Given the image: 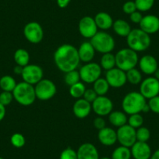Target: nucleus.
I'll return each mask as SVG.
<instances>
[{
  "label": "nucleus",
  "instance_id": "8fccbe9b",
  "mask_svg": "<svg viewBox=\"0 0 159 159\" xmlns=\"http://www.w3.org/2000/svg\"><path fill=\"white\" fill-rule=\"evenodd\" d=\"M151 111V110H150L149 105H148V104L147 103L146 105H145V106H144V108H143V111H142V112L147 113V112H148V111Z\"/></svg>",
  "mask_w": 159,
  "mask_h": 159
},
{
  "label": "nucleus",
  "instance_id": "864d4df0",
  "mask_svg": "<svg viewBox=\"0 0 159 159\" xmlns=\"http://www.w3.org/2000/svg\"><path fill=\"white\" fill-rule=\"evenodd\" d=\"M0 159H4L3 157H0Z\"/></svg>",
  "mask_w": 159,
  "mask_h": 159
},
{
  "label": "nucleus",
  "instance_id": "7ed1b4c3",
  "mask_svg": "<svg viewBox=\"0 0 159 159\" xmlns=\"http://www.w3.org/2000/svg\"><path fill=\"white\" fill-rule=\"evenodd\" d=\"M146 104V98L140 92L131 91L123 98L122 108L126 114H137L142 112Z\"/></svg>",
  "mask_w": 159,
  "mask_h": 159
},
{
  "label": "nucleus",
  "instance_id": "79ce46f5",
  "mask_svg": "<svg viewBox=\"0 0 159 159\" xmlns=\"http://www.w3.org/2000/svg\"><path fill=\"white\" fill-rule=\"evenodd\" d=\"M98 97V94H96L95 91H94V89H86L84 94L83 98L85 99L86 101H88L90 103H92Z\"/></svg>",
  "mask_w": 159,
  "mask_h": 159
},
{
  "label": "nucleus",
  "instance_id": "603ef678",
  "mask_svg": "<svg viewBox=\"0 0 159 159\" xmlns=\"http://www.w3.org/2000/svg\"><path fill=\"white\" fill-rule=\"evenodd\" d=\"M99 159H111V157H101Z\"/></svg>",
  "mask_w": 159,
  "mask_h": 159
},
{
  "label": "nucleus",
  "instance_id": "9b49d317",
  "mask_svg": "<svg viewBox=\"0 0 159 159\" xmlns=\"http://www.w3.org/2000/svg\"><path fill=\"white\" fill-rule=\"evenodd\" d=\"M43 70L35 64H28L23 69L22 76L24 81L31 85H35L43 79Z\"/></svg>",
  "mask_w": 159,
  "mask_h": 159
},
{
  "label": "nucleus",
  "instance_id": "f03ea898",
  "mask_svg": "<svg viewBox=\"0 0 159 159\" xmlns=\"http://www.w3.org/2000/svg\"><path fill=\"white\" fill-rule=\"evenodd\" d=\"M128 47L137 52H144L150 47L151 43V37L140 28L132 29L126 37Z\"/></svg>",
  "mask_w": 159,
  "mask_h": 159
},
{
  "label": "nucleus",
  "instance_id": "0eeeda50",
  "mask_svg": "<svg viewBox=\"0 0 159 159\" xmlns=\"http://www.w3.org/2000/svg\"><path fill=\"white\" fill-rule=\"evenodd\" d=\"M34 91L36 98L41 101H48L56 95L57 88L51 80L42 79L35 84Z\"/></svg>",
  "mask_w": 159,
  "mask_h": 159
},
{
  "label": "nucleus",
  "instance_id": "a878e982",
  "mask_svg": "<svg viewBox=\"0 0 159 159\" xmlns=\"http://www.w3.org/2000/svg\"><path fill=\"white\" fill-rule=\"evenodd\" d=\"M13 59H14L16 65L24 67L29 64L30 55L27 50L24 49V48H19L15 52Z\"/></svg>",
  "mask_w": 159,
  "mask_h": 159
},
{
  "label": "nucleus",
  "instance_id": "9d476101",
  "mask_svg": "<svg viewBox=\"0 0 159 159\" xmlns=\"http://www.w3.org/2000/svg\"><path fill=\"white\" fill-rule=\"evenodd\" d=\"M116 134H117V141L122 146L130 148L137 141L136 129L128 124L118 128Z\"/></svg>",
  "mask_w": 159,
  "mask_h": 159
},
{
  "label": "nucleus",
  "instance_id": "423d86ee",
  "mask_svg": "<svg viewBox=\"0 0 159 159\" xmlns=\"http://www.w3.org/2000/svg\"><path fill=\"white\" fill-rule=\"evenodd\" d=\"M91 43L96 52L105 54L111 52L116 46V42L111 34L105 31H98L91 38Z\"/></svg>",
  "mask_w": 159,
  "mask_h": 159
},
{
  "label": "nucleus",
  "instance_id": "de8ad7c7",
  "mask_svg": "<svg viewBox=\"0 0 159 159\" xmlns=\"http://www.w3.org/2000/svg\"><path fill=\"white\" fill-rule=\"evenodd\" d=\"M23 69H24V67L23 66L16 65V66L14 67V69H13V72H14L15 74L20 75L21 76V74H22V72H23Z\"/></svg>",
  "mask_w": 159,
  "mask_h": 159
},
{
  "label": "nucleus",
  "instance_id": "2f4dec72",
  "mask_svg": "<svg viewBox=\"0 0 159 159\" xmlns=\"http://www.w3.org/2000/svg\"><path fill=\"white\" fill-rule=\"evenodd\" d=\"M85 91H86L85 85L80 81L70 87V94L74 98L79 99L83 98Z\"/></svg>",
  "mask_w": 159,
  "mask_h": 159
},
{
  "label": "nucleus",
  "instance_id": "6e6552de",
  "mask_svg": "<svg viewBox=\"0 0 159 159\" xmlns=\"http://www.w3.org/2000/svg\"><path fill=\"white\" fill-rule=\"evenodd\" d=\"M102 67L97 62H90L80 69V76L82 81L86 84L95 82L102 75Z\"/></svg>",
  "mask_w": 159,
  "mask_h": 159
},
{
  "label": "nucleus",
  "instance_id": "f257e3e1",
  "mask_svg": "<svg viewBox=\"0 0 159 159\" xmlns=\"http://www.w3.org/2000/svg\"><path fill=\"white\" fill-rule=\"evenodd\" d=\"M80 61L77 48L70 44L60 45L54 53V62L56 66L65 73L76 70Z\"/></svg>",
  "mask_w": 159,
  "mask_h": 159
},
{
  "label": "nucleus",
  "instance_id": "f3484780",
  "mask_svg": "<svg viewBox=\"0 0 159 159\" xmlns=\"http://www.w3.org/2000/svg\"><path fill=\"white\" fill-rule=\"evenodd\" d=\"M130 151L134 159H150L152 154L151 147L147 142L136 141L130 148Z\"/></svg>",
  "mask_w": 159,
  "mask_h": 159
},
{
  "label": "nucleus",
  "instance_id": "3c124183",
  "mask_svg": "<svg viewBox=\"0 0 159 159\" xmlns=\"http://www.w3.org/2000/svg\"><path fill=\"white\" fill-rule=\"evenodd\" d=\"M154 77H155L156 79L158 80H159V69L158 68H157V70H156L155 72H154Z\"/></svg>",
  "mask_w": 159,
  "mask_h": 159
},
{
  "label": "nucleus",
  "instance_id": "cd10ccee",
  "mask_svg": "<svg viewBox=\"0 0 159 159\" xmlns=\"http://www.w3.org/2000/svg\"><path fill=\"white\" fill-rule=\"evenodd\" d=\"M16 82L13 76L10 75H5L0 78V88L2 91L13 92L16 86Z\"/></svg>",
  "mask_w": 159,
  "mask_h": 159
},
{
  "label": "nucleus",
  "instance_id": "6ab92c4d",
  "mask_svg": "<svg viewBox=\"0 0 159 159\" xmlns=\"http://www.w3.org/2000/svg\"><path fill=\"white\" fill-rule=\"evenodd\" d=\"M77 159H99V153L97 148L91 143H84L76 151Z\"/></svg>",
  "mask_w": 159,
  "mask_h": 159
},
{
  "label": "nucleus",
  "instance_id": "a19ab883",
  "mask_svg": "<svg viewBox=\"0 0 159 159\" xmlns=\"http://www.w3.org/2000/svg\"><path fill=\"white\" fill-rule=\"evenodd\" d=\"M123 11L128 15H130L134 12L137 11L135 2L133 0H129V1L125 2L123 6Z\"/></svg>",
  "mask_w": 159,
  "mask_h": 159
},
{
  "label": "nucleus",
  "instance_id": "09e8293b",
  "mask_svg": "<svg viewBox=\"0 0 159 159\" xmlns=\"http://www.w3.org/2000/svg\"><path fill=\"white\" fill-rule=\"evenodd\" d=\"M150 159H159V149H157L151 154Z\"/></svg>",
  "mask_w": 159,
  "mask_h": 159
},
{
  "label": "nucleus",
  "instance_id": "aec40b11",
  "mask_svg": "<svg viewBox=\"0 0 159 159\" xmlns=\"http://www.w3.org/2000/svg\"><path fill=\"white\" fill-rule=\"evenodd\" d=\"M92 110L91 103L84 98H79L75 102L73 106V112L78 119H85Z\"/></svg>",
  "mask_w": 159,
  "mask_h": 159
},
{
  "label": "nucleus",
  "instance_id": "412c9836",
  "mask_svg": "<svg viewBox=\"0 0 159 159\" xmlns=\"http://www.w3.org/2000/svg\"><path fill=\"white\" fill-rule=\"evenodd\" d=\"M98 138L100 143L104 146L110 147L117 142V134L112 128L106 127L98 130Z\"/></svg>",
  "mask_w": 159,
  "mask_h": 159
},
{
  "label": "nucleus",
  "instance_id": "c03bdc74",
  "mask_svg": "<svg viewBox=\"0 0 159 159\" xmlns=\"http://www.w3.org/2000/svg\"><path fill=\"white\" fill-rule=\"evenodd\" d=\"M143 16L142 15L141 12L137 10V11L134 12V13H131V14L129 15V19H130L131 22L134 23V24H139L140 23V21H141Z\"/></svg>",
  "mask_w": 159,
  "mask_h": 159
},
{
  "label": "nucleus",
  "instance_id": "a211bd4d",
  "mask_svg": "<svg viewBox=\"0 0 159 159\" xmlns=\"http://www.w3.org/2000/svg\"><path fill=\"white\" fill-rule=\"evenodd\" d=\"M138 65L140 72L146 75H152L157 70L158 64L154 56L151 55H145L142 56L138 61Z\"/></svg>",
  "mask_w": 159,
  "mask_h": 159
},
{
  "label": "nucleus",
  "instance_id": "f704fd0d",
  "mask_svg": "<svg viewBox=\"0 0 159 159\" xmlns=\"http://www.w3.org/2000/svg\"><path fill=\"white\" fill-rule=\"evenodd\" d=\"M137 10L147 12L151 10L154 4V0H134Z\"/></svg>",
  "mask_w": 159,
  "mask_h": 159
},
{
  "label": "nucleus",
  "instance_id": "58836bf2",
  "mask_svg": "<svg viewBox=\"0 0 159 159\" xmlns=\"http://www.w3.org/2000/svg\"><path fill=\"white\" fill-rule=\"evenodd\" d=\"M13 95L12 92H9V91H2V93H0V103L3 105L4 106H7V105H10L13 100Z\"/></svg>",
  "mask_w": 159,
  "mask_h": 159
},
{
  "label": "nucleus",
  "instance_id": "4c0bfd02",
  "mask_svg": "<svg viewBox=\"0 0 159 159\" xmlns=\"http://www.w3.org/2000/svg\"><path fill=\"white\" fill-rule=\"evenodd\" d=\"M59 159H77V154L75 150L68 147L61 152Z\"/></svg>",
  "mask_w": 159,
  "mask_h": 159
},
{
  "label": "nucleus",
  "instance_id": "20e7f679",
  "mask_svg": "<svg viewBox=\"0 0 159 159\" xmlns=\"http://www.w3.org/2000/svg\"><path fill=\"white\" fill-rule=\"evenodd\" d=\"M12 93L16 102L23 106L31 105L36 100L34 86L24 81L17 84Z\"/></svg>",
  "mask_w": 159,
  "mask_h": 159
},
{
  "label": "nucleus",
  "instance_id": "f8f14e48",
  "mask_svg": "<svg viewBox=\"0 0 159 159\" xmlns=\"http://www.w3.org/2000/svg\"><path fill=\"white\" fill-rule=\"evenodd\" d=\"M139 92L146 99H151L159 94V80L154 76L143 80L140 85Z\"/></svg>",
  "mask_w": 159,
  "mask_h": 159
},
{
  "label": "nucleus",
  "instance_id": "2eb2a0df",
  "mask_svg": "<svg viewBox=\"0 0 159 159\" xmlns=\"http://www.w3.org/2000/svg\"><path fill=\"white\" fill-rule=\"evenodd\" d=\"M80 34L85 38H91L98 30L94 19L90 16H84L80 19L78 25Z\"/></svg>",
  "mask_w": 159,
  "mask_h": 159
},
{
  "label": "nucleus",
  "instance_id": "c85d7f7f",
  "mask_svg": "<svg viewBox=\"0 0 159 159\" xmlns=\"http://www.w3.org/2000/svg\"><path fill=\"white\" fill-rule=\"evenodd\" d=\"M93 84H94L93 89L98 94V96H105L109 90L110 86L105 78H98Z\"/></svg>",
  "mask_w": 159,
  "mask_h": 159
},
{
  "label": "nucleus",
  "instance_id": "49530a36",
  "mask_svg": "<svg viewBox=\"0 0 159 159\" xmlns=\"http://www.w3.org/2000/svg\"><path fill=\"white\" fill-rule=\"evenodd\" d=\"M6 116V106L0 103V122L2 121V119Z\"/></svg>",
  "mask_w": 159,
  "mask_h": 159
},
{
  "label": "nucleus",
  "instance_id": "b1692460",
  "mask_svg": "<svg viewBox=\"0 0 159 159\" xmlns=\"http://www.w3.org/2000/svg\"><path fill=\"white\" fill-rule=\"evenodd\" d=\"M127 119L126 113L122 111H112L108 115L109 123L118 128L127 124Z\"/></svg>",
  "mask_w": 159,
  "mask_h": 159
},
{
  "label": "nucleus",
  "instance_id": "4be33fe9",
  "mask_svg": "<svg viewBox=\"0 0 159 159\" xmlns=\"http://www.w3.org/2000/svg\"><path fill=\"white\" fill-rule=\"evenodd\" d=\"M77 51L80 60L85 63L91 62L94 59L96 52L91 42H83L80 45L79 48H77Z\"/></svg>",
  "mask_w": 159,
  "mask_h": 159
},
{
  "label": "nucleus",
  "instance_id": "c756f323",
  "mask_svg": "<svg viewBox=\"0 0 159 159\" xmlns=\"http://www.w3.org/2000/svg\"><path fill=\"white\" fill-rule=\"evenodd\" d=\"M132 157L129 148L124 146H119L113 151L111 154V159H130Z\"/></svg>",
  "mask_w": 159,
  "mask_h": 159
},
{
  "label": "nucleus",
  "instance_id": "39448f33",
  "mask_svg": "<svg viewBox=\"0 0 159 159\" xmlns=\"http://www.w3.org/2000/svg\"><path fill=\"white\" fill-rule=\"evenodd\" d=\"M115 56L116 67L125 72L136 68L138 64L139 58L137 52L129 48H122L115 55Z\"/></svg>",
  "mask_w": 159,
  "mask_h": 159
},
{
  "label": "nucleus",
  "instance_id": "7c9ffc66",
  "mask_svg": "<svg viewBox=\"0 0 159 159\" xmlns=\"http://www.w3.org/2000/svg\"><path fill=\"white\" fill-rule=\"evenodd\" d=\"M126 80L127 82L133 85H137L141 83L142 81V74L141 72L137 69L134 68L126 72Z\"/></svg>",
  "mask_w": 159,
  "mask_h": 159
},
{
  "label": "nucleus",
  "instance_id": "e433bc0d",
  "mask_svg": "<svg viewBox=\"0 0 159 159\" xmlns=\"http://www.w3.org/2000/svg\"><path fill=\"white\" fill-rule=\"evenodd\" d=\"M10 142H11V144L15 148H21L25 145L26 140L23 134H20V133H16L11 136Z\"/></svg>",
  "mask_w": 159,
  "mask_h": 159
},
{
  "label": "nucleus",
  "instance_id": "473e14b6",
  "mask_svg": "<svg viewBox=\"0 0 159 159\" xmlns=\"http://www.w3.org/2000/svg\"><path fill=\"white\" fill-rule=\"evenodd\" d=\"M80 76L79 71L76 70L67 72L64 76V81L70 87L80 82Z\"/></svg>",
  "mask_w": 159,
  "mask_h": 159
},
{
  "label": "nucleus",
  "instance_id": "ea45409f",
  "mask_svg": "<svg viewBox=\"0 0 159 159\" xmlns=\"http://www.w3.org/2000/svg\"><path fill=\"white\" fill-rule=\"evenodd\" d=\"M148 104L149 105L150 110L152 112L159 114V95L149 99Z\"/></svg>",
  "mask_w": 159,
  "mask_h": 159
},
{
  "label": "nucleus",
  "instance_id": "c9c22d12",
  "mask_svg": "<svg viewBox=\"0 0 159 159\" xmlns=\"http://www.w3.org/2000/svg\"><path fill=\"white\" fill-rule=\"evenodd\" d=\"M136 137L137 141L147 142L151 137V132L145 126H140V128L136 129Z\"/></svg>",
  "mask_w": 159,
  "mask_h": 159
},
{
  "label": "nucleus",
  "instance_id": "1a4fd4ad",
  "mask_svg": "<svg viewBox=\"0 0 159 159\" xmlns=\"http://www.w3.org/2000/svg\"><path fill=\"white\" fill-rule=\"evenodd\" d=\"M26 39L32 44H38L44 38V30L41 24L35 21L27 23L24 28Z\"/></svg>",
  "mask_w": 159,
  "mask_h": 159
},
{
  "label": "nucleus",
  "instance_id": "37998d69",
  "mask_svg": "<svg viewBox=\"0 0 159 159\" xmlns=\"http://www.w3.org/2000/svg\"><path fill=\"white\" fill-rule=\"evenodd\" d=\"M94 126L96 129H98V130L105 128L106 126V123H105V119L102 118V116H98L94 120Z\"/></svg>",
  "mask_w": 159,
  "mask_h": 159
},
{
  "label": "nucleus",
  "instance_id": "dca6fc26",
  "mask_svg": "<svg viewBox=\"0 0 159 159\" xmlns=\"http://www.w3.org/2000/svg\"><path fill=\"white\" fill-rule=\"evenodd\" d=\"M139 25L142 30L149 35L155 34L159 30V18L155 15H146L143 16Z\"/></svg>",
  "mask_w": 159,
  "mask_h": 159
},
{
  "label": "nucleus",
  "instance_id": "bb28decb",
  "mask_svg": "<svg viewBox=\"0 0 159 159\" xmlns=\"http://www.w3.org/2000/svg\"><path fill=\"white\" fill-rule=\"evenodd\" d=\"M99 65L101 66L102 69L106 70V71L115 68V67H116V56L111 52L105 53V54L102 55V58H101Z\"/></svg>",
  "mask_w": 159,
  "mask_h": 159
},
{
  "label": "nucleus",
  "instance_id": "4468645a",
  "mask_svg": "<svg viewBox=\"0 0 159 159\" xmlns=\"http://www.w3.org/2000/svg\"><path fill=\"white\" fill-rule=\"evenodd\" d=\"M92 110L98 116H108L112 111L113 103L106 96H98L91 103Z\"/></svg>",
  "mask_w": 159,
  "mask_h": 159
},
{
  "label": "nucleus",
  "instance_id": "5701e85b",
  "mask_svg": "<svg viewBox=\"0 0 159 159\" xmlns=\"http://www.w3.org/2000/svg\"><path fill=\"white\" fill-rule=\"evenodd\" d=\"M94 21L96 23L98 28L101 30H108L113 25V20L111 15L105 12H100L94 16Z\"/></svg>",
  "mask_w": 159,
  "mask_h": 159
},
{
  "label": "nucleus",
  "instance_id": "a18cd8bd",
  "mask_svg": "<svg viewBox=\"0 0 159 159\" xmlns=\"http://www.w3.org/2000/svg\"><path fill=\"white\" fill-rule=\"evenodd\" d=\"M71 0H57V5L59 8L64 9L68 7Z\"/></svg>",
  "mask_w": 159,
  "mask_h": 159
},
{
  "label": "nucleus",
  "instance_id": "72a5a7b5",
  "mask_svg": "<svg viewBox=\"0 0 159 159\" xmlns=\"http://www.w3.org/2000/svg\"><path fill=\"white\" fill-rule=\"evenodd\" d=\"M143 118L140 115V113L129 115V117L127 119V124L135 129H138L140 126H143Z\"/></svg>",
  "mask_w": 159,
  "mask_h": 159
},
{
  "label": "nucleus",
  "instance_id": "ddd939ff",
  "mask_svg": "<svg viewBox=\"0 0 159 159\" xmlns=\"http://www.w3.org/2000/svg\"><path fill=\"white\" fill-rule=\"evenodd\" d=\"M105 79L109 86L113 88H120L127 82L126 72L118 67L108 70L105 74Z\"/></svg>",
  "mask_w": 159,
  "mask_h": 159
},
{
  "label": "nucleus",
  "instance_id": "393cba45",
  "mask_svg": "<svg viewBox=\"0 0 159 159\" xmlns=\"http://www.w3.org/2000/svg\"><path fill=\"white\" fill-rule=\"evenodd\" d=\"M112 28L116 34L123 38H126L132 30L129 23L122 19L116 20V21H114Z\"/></svg>",
  "mask_w": 159,
  "mask_h": 159
}]
</instances>
